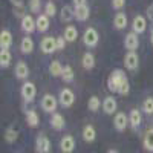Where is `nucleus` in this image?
Instances as JSON below:
<instances>
[{
	"instance_id": "obj_1",
	"label": "nucleus",
	"mask_w": 153,
	"mask_h": 153,
	"mask_svg": "<svg viewBox=\"0 0 153 153\" xmlns=\"http://www.w3.org/2000/svg\"><path fill=\"white\" fill-rule=\"evenodd\" d=\"M126 76V74L120 69H115L110 75H109V80H107V87L110 92H118V87L123 81V78Z\"/></svg>"
},
{
	"instance_id": "obj_2",
	"label": "nucleus",
	"mask_w": 153,
	"mask_h": 153,
	"mask_svg": "<svg viewBox=\"0 0 153 153\" xmlns=\"http://www.w3.org/2000/svg\"><path fill=\"white\" fill-rule=\"evenodd\" d=\"M100 42V34L95 28H87L83 34V43L87 48H95Z\"/></svg>"
},
{
	"instance_id": "obj_3",
	"label": "nucleus",
	"mask_w": 153,
	"mask_h": 153,
	"mask_svg": "<svg viewBox=\"0 0 153 153\" xmlns=\"http://www.w3.org/2000/svg\"><path fill=\"white\" fill-rule=\"evenodd\" d=\"M20 92H22V98L25 100V103H32L35 100V95H37V87L34 83L26 81V83H23Z\"/></svg>"
},
{
	"instance_id": "obj_4",
	"label": "nucleus",
	"mask_w": 153,
	"mask_h": 153,
	"mask_svg": "<svg viewBox=\"0 0 153 153\" xmlns=\"http://www.w3.org/2000/svg\"><path fill=\"white\" fill-rule=\"evenodd\" d=\"M40 49H42V52L49 55V54H54L55 51H57V38L54 37H43L42 38V42H40Z\"/></svg>"
},
{
	"instance_id": "obj_5",
	"label": "nucleus",
	"mask_w": 153,
	"mask_h": 153,
	"mask_svg": "<svg viewBox=\"0 0 153 153\" xmlns=\"http://www.w3.org/2000/svg\"><path fill=\"white\" fill-rule=\"evenodd\" d=\"M58 103H60V106L61 107H71L74 103H75V95H74V92L71 91V89H68V87H65V89H61V92H60V95H58Z\"/></svg>"
},
{
	"instance_id": "obj_6",
	"label": "nucleus",
	"mask_w": 153,
	"mask_h": 153,
	"mask_svg": "<svg viewBox=\"0 0 153 153\" xmlns=\"http://www.w3.org/2000/svg\"><path fill=\"white\" fill-rule=\"evenodd\" d=\"M40 106L46 113H54L57 109V98L51 94H46V95H43V98L40 101Z\"/></svg>"
},
{
	"instance_id": "obj_7",
	"label": "nucleus",
	"mask_w": 153,
	"mask_h": 153,
	"mask_svg": "<svg viewBox=\"0 0 153 153\" xmlns=\"http://www.w3.org/2000/svg\"><path fill=\"white\" fill-rule=\"evenodd\" d=\"M35 152L37 153H51V139L40 133L35 139Z\"/></svg>"
},
{
	"instance_id": "obj_8",
	"label": "nucleus",
	"mask_w": 153,
	"mask_h": 153,
	"mask_svg": "<svg viewBox=\"0 0 153 153\" xmlns=\"http://www.w3.org/2000/svg\"><path fill=\"white\" fill-rule=\"evenodd\" d=\"M124 66L129 71H135L139 66V57L136 54V51H127V54L124 55Z\"/></svg>"
},
{
	"instance_id": "obj_9",
	"label": "nucleus",
	"mask_w": 153,
	"mask_h": 153,
	"mask_svg": "<svg viewBox=\"0 0 153 153\" xmlns=\"http://www.w3.org/2000/svg\"><path fill=\"white\" fill-rule=\"evenodd\" d=\"M130 124L129 121V117L124 113V112H118V113H115V118H113V126H115V129H117L118 132H124L127 129V126Z\"/></svg>"
},
{
	"instance_id": "obj_10",
	"label": "nucleus",
	"mask_w": 153,
	"mask_h": 153,
	"mask_svg": "<svg viewBox=\"0 0 153 153\" xmlns=\"http://www.w3.org/2000/svg\"><path fill=\"white\" fill-rule=\"evenodd\" d=\"M20 28L23 32L31 34L34 32V29H37V20H34V17L29 14H25V17H22V22H20Z\"/></svg>"
},
{
	"instance_id": "obj_11",
	"label": "nucleus",
	"mask_w": 153,
	"mask_h": 153,
	"mask_svg": "<svg viewBox=\"0 0 153 153\" xmlns=\"http://www.w3.org/2000/svg\"><path fill=\"white\" fill-rule=\"evenodd\" d=\"M60 150L63 153H72L75 150V138L72 135H65L60 141Z\"/></svg>"
},
{
	"instance_id": "obj_12",
	"label": "nucleus",
	"mask_w": 153,
	"mask_h": 153,
	"mask_svg": "<svg viewBox=\"0 0 153 153\" xmlns=\"http://www.w3.org/2000/svg\"><path fill=\"white\" fill-rule=\"evenodd\" d=\"M132 29L136 34H143L147 29V19L144 16H135V19L132 22Z\"/></svg>"
},
{
	"instance_id": "obj_13",
	"label": "nucleus",
	"mask_w": 153,
	"mask_h": 153,
	"mask_svg": "<svg viewBox=\"0 0 153 153\" xmlns=\"http://www.w3.org/2000/svg\"><path fill=\"white\" fill-rule=\"evenodd\" d=\"M49 123H51V127H52V129H55V130H63V129L66 127V120H65V117H63L61 113H57V112L52 113V117H51Z\"/></svg>"
},
{
	"instance_id": "obj_14",
	"label": "nucleus",
	"mask_w": 153,
	"mask_h": 153,
	"mask_svg": "<svg viewBox=\"0 0 153 153\" xmlns=\"http://www.w3.org/2000/svg\"><path fill=\"white\" fill-rule=\"evenodd\" d=\"M124 46L127 51H136L138 46H139V38H138V34L136 32H130L127 34L126 38H124Z\"/></svg>"
},
{
	"instance_id": "obj_15",
	"label": "nucleus",
	"mask_w": 153,
	"mask_h": 153,
	"mask_svg": "<svg viewBox=\"0 0 153 153\" xmlns=\"http://www.w3.org/2000/svg\"><path fill=\"white\" fill-rule=\"evenodd\" d=\"M14 74L19 80H26L29 76V68L25 61H17V65L14 68Z\"/></svg>"
},
{
	"instance_id": "obj_16",
	"label": "nucleus",
	"mask_w": 153,
	"mask_h": 153,
	"mask_svg": "<svg viewBox=\"0 0 153 153\" xmlns=\"http://www.w3.org/2000/svg\"><path fill=\"white\" fill-rule=\"evenodd\" d=\"M117 107H118V104H117V100H115L113 97H106L104 98V101H103V110H104V113H107V115L117 113Z\"/></svg>"
},
{
	"instance_id": "obj_17",
	"label": "nucleus",
	"mask_w": 153,
	"mask_h": 153,
	"mask_svg": "<svg viewBox=\"0 0 153 153\" xmlns=\"http://www.w3.org/2000/svg\"><path fill=\"white\" fill-rule=\"evenodd\" d=\"M113 26H115V29H118V31H123L127 26V16L124 14V12L118 11L117 14H115V17H113Z\"/></svg>"
},
{
	"instance_id": "obj_18",
	"label": "nucleus",
	"mask_w": 153,
	"mask_h": 153,
	"mask_svg": "<svg viewBox=\"0 0 153 153\" xmlns=\"http://www.w3.org/2000/svg\"><path fill=\"white\" fill-rule=\"evenodd\" d=\"M74 12H75V19L80 20V22H86L89 19V16H91V9H89L87 5L74 8Z\"/></svg>"
},
{
	"instance_id": "obj_19",
	"label": "nucleus",
	"mask_w": 153,
	"mask_h": 153,
	"mask_svg": "<svg viewBox=\"0 0 153 153\" xmlns=\"http://www.w3.org/2000/svg\"><path fill=\"white\" fill-rule=\"evenodd\" d=\"M97 138V132H95V127L92 124H86L83 127V139L86 143H94Z\"/></svg>"
},
{
	"instance_id": "obj_20",
	"label": "nucleus",
	"mask_w": 153,
	"mask_h": 153,
	"mask_svg": "<svg viewBox=\"0 0 153 153\" xmlns=\"http://www.w3.org/2000/svg\"><path fill=\"white\" fill-rule=\"evenodd\" d=\"M129 121H130V126L133 129H138L141 126V121H143V115H141V110L138 109H132L130 113H129Z\"/></svg>"
},
{
	"instance_id": "obj_21",
	"label": "nucleus",
	"mask_w": 153,
	"mask_h": 153,
	"mask_svg": "<svg viewBox=\"0 0 153 153\" xmlns=\"http://www.w3.org/2000/svg\"><path fill=\"white\" fill-rule=\"evenodd\" d=\"M0 46L2 49H9L12 46V34L8 29H2L0 32Z\"/></svg>"
},
{
	"instance_id": "obj_22",
	"label": "nucleus",
	"mask_w": 153,
	"mask_h": 153,
	"mask_svg": "<svg viewBox=\"0 0 153 153\" xmlns=\"http://www.w3.org/2000/svg\"><path fill=\"white\" fill-rule=\"evenodd\" d=\"M63 35H65V38L68 40V43H72V42H75L76 38H78V29H76L74 25H68V26L65 28Z\"/></svg>"
},
{
	"instance_id": "obj_23",
	"label": "nucleus",
	"mask_w": 153,
	"mask_h": 153,
	"mask_svg": "<svg viewBox=\"0 0 153 153\" xmlns=\"http://www.w3.org/2000/svg\"><path fill=\"white\" fill-rule=\"evenodd\" d=\"M20 51H22V54H25V55L31 54L32 51H34V42H32L31 37H23V38H22Z\"/></svg>"
},
{
	"instance_id": "obj_24",
	"label": "nucleus",
	"mask_w": 153,
	"mask_h": 153,
	"mask_svg": "<svg viewBox=\"0 0 153 153\" xmlns=\"http://www.w3.org/2000/svg\"><path fill=\"white\" fill-rule=\"evenodd\" d=\"M74 17H75V12H74V9H72L69 5H65V6L61 8V11H60V20H61L63 23L71 22Z\"/></svg>"
},
{
	"instance_id": "obj_25",
	"label": "nucleus",
	"mask_w": 153,
	"mask_h": 153,
	"mask_svg": "<svg viewBox=\"0 0 153 153\" xmlns=\"http://www.w3.org/2000/svg\"><path fill=\"white\" fill-rule=\"evenodd\" d=\"M81 66L86 71H91L95 68V55L92 52H86L83 54V60H81Z\"/></svg>"
},
{
	"instance_id": "obj_26",
	"label": "nucleus",
	"mask_w": 153,
	"mask_h": 153,
	"mask_svg": "<svg viewBox=\"0 0 153 153\" xmlns=\"http://www.w3.org/2000/svg\"><path fill=\"white\" fill-rule=\"evenodd\" d=\"M51 26V22H49V17L46 14H40L37 17V29L40 32H46Z\"/></svg>"
},
{
	"instance_id": "obj_27",
	"label": "nucleus",
	"mask_w": 153,
	"mask_h": 153,
	"mask_svg": "<svg viewBox=\"0 0 153 153\" xmlns=\"http://www.w3.org/2000/svg\"><path fill=\"white\" fill-rule=\"evenodd\" d=\"M143 147L147 152H153V127L146 132L144 139H143Z\"/></svg>"
},
{
	"instance_id": "obj_28",
	"label": "nucleus",
	"mask_w": 153,
	"mask_h": 153,
	"mask_svg": "<svg viewBox=\"0 0 153 153\" xmlns=\"http://www.w3.org/2000/svg\"><path fill=\"white\" fill-rule=\"evenodd\" d=\"M63 68L65 66H61V63L58 60H54V61H51V65H49V74L52 76H61Z\"/></svg>"
},
{
	"instance_id": "obj_29",
	"label": "nucleus",
	"mask_w": 153,
	"mask_h": 153,
	"mask_svg": "<svg viewBox=\"0 0 153 153\" xmlns=\"http://www.w3.org/2000/svg\"><path fill=\"white\" fill-rule=\"evenodd\" d=\"M26 123L29 127H37L40 124V118H38V113L35 110H28L26 112Z\"/></svg>"
},
{
	"instance_id": "obj_30",
	"label": "nucleus",
	"mask_w": 153,
	"mask_h": 153,
	"mask_svg": "<svg viewBox=\"0 0 153 153\" xmlns=\"http://www.w3.org/2000/svg\"><path fill=\"white\" fill-rule=\"evenodd\" d=\"M12 61V55L9 52V49H2L0 52V66L2 68H8Z\"/></svg>"
},
{
	"instance_id": "obj_31",
	"label": "nucleus",
	"mask_w": 153,
	"mask_h": 153,
	"mask_svg": "<svg viewBox=\"0 0 153 153\" xmlns=\"http://www.w3.org/2000/svg\"><path fill=\"white\" fill-rule=\"evenodd\" d=\"M87 107H89V110H91V112H98L100 107H103V103L100 101V98H98L97 95H94V97L89 98V101H87Z\"/></svg>"
},
{
	"instance_id": "obj_32",
	"label": "nucleus",
	"mask_w": 153,
	"mask_h": 153,
	"mask_svg": "<svg viewBox=\"0 0 153 153\" xmlns=\"http://www.w3.org/2000/svg\"><path fill=\"white\" fill-rule=\"evenodd\" d=\"M74 69L71 68V65H66L65 68H63V72H61V78L63 81H66V83H71L74 80Z\"/></svg>"
},
{
	"instance_id": "obj_33",
	"label": "nucleus",
	"mask_w": 153,
	"mask_h": 153,
	"mask_svg": "<svg viewBox=\"0 0 153 153\" xmlns=\"http://www.w3.org/2000/svg\"><path fill=\"white\" fill-rule=\"evenodd\" d=\"M17 138H19V132L14 129V127H9V129L6 130V133H5L6 143L12 144V143H16V141H17Z\"/></svg>"
},
{
	"instance_id": "obj_34",
	"label": "nucleus",
	"mask_w": 153,
	"mask_h": 153,
	"mask_svg": "<svg viewBox=\"0 0 153 153\" xmlns=\"http://www.w3.org/2000/svg\"><path fill=\"white\" fill-rule=\"evenodd\" d=\"M143 110L146 115H153V98L152 97H147L143 103Z\"/></svg>"
},
{
	"instance_id": "obj_35",
	"label": "nucleus",
	"mask_w": 153,
	"mask_h": 153,
	"mask_svg": "<svg viewBox=\"0 0 153 153\" xmlns=\"http://www.w3.org/2000/svg\"><path fill=\"white\" fill-rule=\"evenodd\" d=\"M129 91H130L129 80H127V76H124L123 81H121V84H120V87H118V94H120V95H127V94H129Z\"/></svg>"
},
{
	"instance_id": "obj_36",
	"label": "nucleus",
	"mask_w": 153,
	"mask_h": 153,
	"mask_svg": "<svg viewBox=\"0 0 153 153\" xmlns=\"http://www.w3.org/2000/svg\"><path fill=\"white\" fill-rule=\"evenodd\" d=\"M45 14H46L48 17H54V16L57 14V6H55V3H54V2H48V3H46Z\"/></svg>"
},
{
	"instance_id": "obj_37",
	"label": "nucleus",
	"mask_w": 153,
	"mask_h": 153,
	"mask_svg": "<svg viewBox=\"0 0 153 153\" xmlns=\"http://www.w3.org/2000/svg\"><path fill=\"white\" fill-rule=\"evenodd\" d=\"M42 9V0H29V11L37 14Z\"/></svg>"
},
{
	"instance_id": "obj_38",
	"label": "nucleus",
	"mask_w": 153,
	"mask_h": 153,
	"mask_svg": "<svg viewBox=\"0 0 153 153\" xmlns=\"http://www.w3.org/2000/svg\"><path fill=\"white\" fill-rule=\"evenodd\" d=\"M66 43H68V40L65 38V35H60V37H57V49L58 51H63L66 48Z\"/></svg>"
},
{
	"instance_id": "obj_39",
	"label": "nucleus",
	"mask_w": 153,
	"mask_h": 153,
	"mask_svg": "<svg viewBox=\"0 0 153 153\" xmlns=\"http://www.w3.org/2000/svg\"><path fill=\"white\" fill-rule=\"evenodd\" d=\"M124 5H126V0H112V8L117 9V11L123 9Z\"/></svg>"
},
{
	"instance_id": "obj_40",
	"label": "nucleus",
	"mask_w": 153,
	"mask_h": 153,
	"mask_svg": "<svg viewBox=\"0 0 153 153\" xmlns=\"http://www.w3.org/2000/svg\"><path fill=\"white\" fill-rule=\"evenodd\" d=\"M9 2L12 3L14 8H23V5H25V0H9Z\"/></svg>"
},
{
	"instance_id": "obj_41",
	"label": "nucleus",
	"mask_w": 153,
	"mask_h": 153,
	"mask_svg": "<svg viewBox=\"0 0 153 153\" xmlns=\"http://www.w3.org/2000/svg\"><path fill=\"white\" fill-rule=\"evenodd\" d=\"M72 3H74V8H76V6H83V5H87V3H86V0H72Z\"/></svg>"
},
{
	"instance_id": "obj_42",
	"label": "nucleus",
	"mask_w": 153,
	"mask_h": 153,
	"mask_svg": "<svg viewBox=\"0 0 153 153\" xmlns=\"http://www.w3.org/2000/svg\"><path fill=\"white\" fill-rule=\"evenodd\" d=\"M147 16H149V19L153 22V5L149 6V9H147Z\"/></svg>"
},
{
	"instance_id": "obj_43",
	"label": "nucleus",
	"mask_w": 153,
	"mask_h": 153,
	"mask_svg": "<svg viewBox=\"0 0 153 153\" xmlns=\"http://www.w3.org/2000/svg\"><path fill=\"white\" fill-rule=\"evenodd\" d=\"M150 43L153 45V29H152V32H150Z\"/></svg>"
},
{
	"instance_id": "obj_44",
	"label": "nucleus",
	"mask_w": 153,
	"mask_h": 153,
	"mask_svg": "<svg viewBox=\"0 0 153 153\" xmlns=\"http://www.w3.org/2000/svg\"><path fill=\"white\" fill-rule=\"evenodd\" d=\"M107 153H118V152H117V150H115V149H112V150H109Z\"/></svg>"
}]
</instances>
